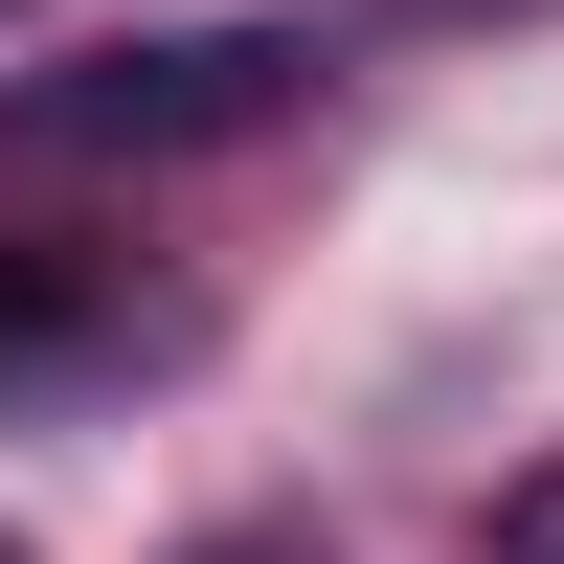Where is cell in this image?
Segmentation results:
<instances>
[{
	"label": "cell",
	"mask_w": 564,
	"mask_h": 564,
	"mask_svg": "<svg viewBox=\"0 0 564 564\" xmlns=\"http://www.w3.org/2000/svg\"><path fill=\"white\" fill-rule=\"evenodd\" d=\"M0 564H23V520H0Z\"/></svg>",
	"instance_id": "cell-6"
},
{
	"label": "cell",
	"mask_w": 564,
	"mask_h": 564,
	"mask_svg": "<svg viewBox=\"0 0 564 564\" xmlns=\"http://www.w3.org/2000/svg\"><path fill=\"white\" fill-rule=\"evenodd\" d=\"M90 339H113V294L45 271V249H0V384H23V361H90Z\"/></svg>",
	"instance_id": "cell-2"
},
{
	"label": "cell",
	"mask_w": 564,
	"mask_h": 564,
	"mask_svg": "<svg viewBox=\"0 0 564 564\" xmlns=\"http://www.w3.org/2000/svg\"><path fill=\"white\" fill-rule=\"evenodd\" d=\"M497 564H564V452H542L520 497H497Z\"/></svg>",
	"instance_id": "cell-3"
},
{
	"label": "cell",
	"mask_w": 564,
	"mask_h": 564,
	"mask_svg": "<svg viewBox=\"0 0 564 564\" xmlns=\"http://www.w3.org/2000/svg\"><path fill=\"white\" fill-rule=\"evenodd\" d=\"M406 23H542V0H406Z\"/></svg>",
	"instance_id": "cell-5"
},
{
	"label": "cell",
	"mask_w": 564,
	"mask_h": 564,
	"mask_svg": "<svg viewBox=\"0 0 564 564\" xmlns=\"http://www.w3.org/2000/svg\"><path fill=\"white\" fill-rule=\"evenodd\" d=\"M181 564H339L316 520H226V542H181Z\"/></svg>",
	"instance_id": "cell-4"
},
{
	"label": "cell",
	"mask_w": 564,
	"mask_h": 564,
	"mask_svg": "<svg viewBox=\"0 0 564 564\" xmlns=\"http://www.w3.org/2000/svg\"><path fill=\"white\" fill-rule=\"evenodd\" d=\"M316 68H339L316 23H113L68 68H0V159H226L316 113Z\"/></svg>",
	"instance_id": "cell-1"
}]
</instances>
